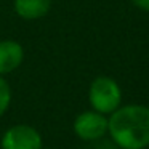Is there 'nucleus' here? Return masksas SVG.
Segmentation results:
<instances>
[{"instance_id": "obj_2", "label": "nucleus", "mask_w": 149, "mask_h": 149, "mask_svg": "<svg viewBox=\"0 0 149 149\" xmlns=\"http://www.w3.org/2000/svg\"><path fill=\"white\" fill-rule=\"evenodd\" d=\"M122 88L116 79L109 75H98L88 87V101L91 109L111 116L117 107L122 106Z\"/></svg>"}, {"instance_id": "obj_7", "label": "nucleus", "mask_w": 149, "mask_h": 149, "mask_svg": "<svg viewBox=\"0 0 149 149\" xmlns=\"http://www.w3.org/2000/svg\"><path fill=\"white\" fill-rule=\"evenodd\" d=\"M11 100H13V90L10 82L5 79V75H0V117L5 116V112L10 109Z\"/></svg>"}, {"instance_id": "obj_9", "label": "nucleus", "mask_w": 149, "mask_h": 149, "mask_svg": "<svg viewBox=\"0 0 149 149\" xmlns=\"http://www.w3.org/2000/svg\"><path fill=\"white\" fill-rule=\"evenodd\" d=\"M42 149H53V148H42Z\"/></svg>"}, {"instance_id": "obj_6", "label": "nucleus", "mask_w": 149, "mask_h": 149, "mask_svg": "<svg viewBox=\"0 0 149 149\" xmlns=\"http://www.w3.org/2000/svg\"><path fill=\"white\" fill-rule=\"evenodd\" d=\"M13 10L21 19L36 21L52 10V0H13Z\"/></svg>"}, {"instance_id": "obj_4", "label": "nucleus", "mask_w": 149, "mask_h": 149, "mask_svg": "<svg viewBox=\"0 0 149 149\" xmlns=\"http://www.w3.org/2000/svg\"><path fill=\"white\" fill-rule=\"evenodd\" d=\"M40 132L27 123H16L7 128L0 139V149H42Z\"/></svg>"}, {"instance_id": "obj_1", "label": "nucleus", "mask_w": 149, "mask_h": 149, "mask_svg": "<svg viewBox=\"0 0 149 149\" xmlns=\"http://www.w3.org/2000/svg\"><path fill=\"white\" fill-rule=\"evenodd\" d=\"M107 135L120 149L149 148V106L128 103L107 116Z\"/></svg>"}, {"instance_id": "obj_8", "label": "nucleus", "mask_w": 149, "mask_h": 149, "mask_svg": "<svg viewBox=\"0 0 149 149\" xmlns=\"http://www.w3.org/2000/svg\"><path fill=\"white\" fill-rule=\"evenodd\" d=\"M136 8H139L141 11H146L149 13V0H130Z\"/></svg>"}, {"instance_id": "obj_5", "label": "nucleus", "mask_w": 149, "mask_h": 149, "mask_svg": "<svg viewBox=\"0 0 149 149\" xmlns=\"http://www.w3.org/2000/svg\"><path fill=\"white\" fill-rule=\"evenodd\" d=\"M24 61V48L13 39L0 40V75L15 72Z\"/></svg>"}, {"instance_id": "obj_3", "label": "nucleus", "mask_w": 149, "mask_h": 149, "mask_svg": "<svg viewBox=\"0 0 149 149\" xmlns=\"http://www.w3.org/2000/svg\"><path fill=\"white\" fill-rule=\"evenodd\" d=\"M107 128H109L107 116H104V114L98 112L95 109L80 112L72 123L74 135L85 143H93L103 139L107 135Z\"/></svg>"}]
</instances>
